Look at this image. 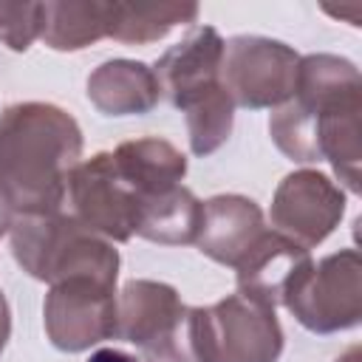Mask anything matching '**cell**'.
Listing matches in <instances>:
<instances>
[{
    "mask_svg": "<svg viewBox=\"0 0 362 362\" xmlns=\"http://www.w3.org/2000/svg\"><path fill=\"white\" fill-rule=\"evenodd\" d=\"M269 136L300 164L331 161L348 192H359L362 161V76L337 54L300 57L294 93L269 119Z\"/></svg>",
    "mask_w": 362,
    "mask_h": 362,
    "instance_id": "6da1fadb",
    "label": "cell"
},
{
    "mask_svg": "<svg viewBox=\"0 0 362 362\" xmlns=\"http://www.w3.org/2000/svg\"><path fill=\"white\" fill-rule=\"evenodd\" d=\"M308 263H311L308 249H303L300 243H294L291 238L274 229H266L235 266L238 294L274 308L283 303L288 286Z\"/></svg>",
    "mask_w": 362,
    "mask_h": 362,
    "instance_id": "7c38bea8",
    "label": "cell"
},
{
    "mask_svg": "<svg viewBox=\"0 0 362 362\" xmlns=\"http://www.w3.org/2000/svg\"><path fill=\"white\" fill-rule=\"evenodd\" d=\"M266 232L260 206L246 195H215L204 204L195 246L221 266H238L240 257Z\"/></svg>",
    "mask_w": 362,
    "mask_h": 362,
    "instance_id": "4fadbf2b",
    "label": "cell"
},
{
    "mask_svg": "<svg viewBox=\"0 0 362 362\" xmlns=\"http://www.w3.org/2000/svg\"><path fill=\"white\" fill-rule=\"evenodd\" d=\"M283 305L314 334L354 328L362 320V257L339 249L320 263H308L288 286Z\"/></svg>",
    "mask_w": 362,
    "mask_h": 362,
    "instance_id": "52a82bcc",
    "label": "cell"
},
{
    "mask_svg": "<svg viewBox=\"0 0 362 362\" xmlns=\"http://www.w3.org/2000/svg\"><path fill=\"white\" fill-rule=\"evenodd\" d=\"M42 34V3H3L0 0V42L17 54L28 51Z\"/></svg>",
    "mask_w": 362,
    "mask_h": 362,
    "instance_id": "d6986e66",
    "label": "cell"
},
{
    "mask_svg": "<svg viewBox=\"0 0 362 362\" xmlns=\"http://www.w3.org/2000/svg\"><path fill=\"white\" fill-rule=\"evenodd\" d=\"M337 362H359V345H351V348H348Z\"/></svg>",
    "mask_w": 362,
    "mask_h": 362,
    "instance_id": "7402d4cb",
    "label": "cell"
},
{
    "mask_svg": "<svg viewBox=\"0 0 362 362\" xmlns=\"http://www.w3.org/2000/svg\"><path fill=\"white\" fill-rule=\"evenodd\" d=\"M11 223H14V209H11V204L6 201V195L0 192V238L11 229Z\"/></svg>",
    "mask_w": 362,
    "mask_h": 362,
    "instance_id": "44dd1931",
    "label": "cell"
},
{
    "mask_svg": "<svg viewBox=\"0 0 362 362\" xmlns=\"http://www.w3.org/2000/svg\"><path fill=\"white\" fill-rule=\"evenodd\" d=\"M189 342L195 362H277L283 328L274 308L240 294L189 308Z\"/></svg>",
    "mask_w": 362,
    "mask_h": 362,
    "instance_id": "5b68a950",
    "label": "cell"
},
{
    "mask_svg": "<svg viewBox=\"0 0 362 362\" xmlns=\"http://www.w3.org/2000/svg\"><path fill=\"white\" fill-rule=\"evenodd\" d=\"M110 34V0L42 3L40 40L54 51H82Z\"/></svg>",
    "mask_w": 362,
    "mask_h": 362,
    "instance_id": "2e32d148",
    "label": "cell"
},
{
    "mask_svg": "<svg viewBox=\"0 0 362 362\" xmlns=\"http://www.w3.org/2000/svg\"><path fill=\"white\" fill-rule=\"evenodd\" d=\"M195 3H119L110 0V34L127 45H147L167 37L175 25L195 23Z\"/></svg>",
    "mask_w": 362,
    "mask_h": 362,
    "instance_id": "ac0fdd59",
    "label": "cell"
},
{
    "mask_svg": "<svg viewBox=\"0 0 362 362\" xmlns=\"http://www.w3.org/2000/svg\"><path fill=\"white\" fill-rule=\"evenodd\" d=\"M68 195L76 218L110 243H124L136 235L139 204L133 189L116 173L110 153H96L88 161H79L68 178Z\"/></svg>",
    "mask_w": 362,
    "mask_h": 362,
    "instance_id": "8fae6325",
    "label": "cell"
},
{
    "mask_svg": "<svg viewBox=\"0 0 362 362\" xmlns=\"http://www.w3.org/2000/svg\"><path fill=\"white\" fill-rule=\"evenodd\" d=\"M201 212H204V204L187 187L178 184L139 204L136 235L164 246L195 243L201 229Z\"/></svg>",
    "mask_w": 362,
    "mask_h": 362,
    "instance_id": "e0dca14e",
    "label": "cell"
},
{
    "mask_svg": "<svg viewBox=\"0 0 362 362\" xmlns=\"http://www.w3.org/2000/svg\"><path fill=\"white\" fill-rule=\"evenodd\" d=\"M110 156H113L116 173L133 189L136 204H141L144 198H153L158 192H167V189L178 187L181 178L187 175V158H184V153L175 150L170 141L156 139V136L122 141Z\"/></svg>",
    "mask_w": 362,
    "mask_h": 362,
    "instance_id": "9a60e30c",
    "label": "cell"
},
{
    "mask_svg": "<svg viewBox=\"0 0 362 362\" xmlns=\"http://www.w3.org/2000/svg\"><path fill=\"white\" fill-rule=\"evenodd\" d=\"M6 342H8V337H6V334H0V351L6 348Z\"/></svg>",
    "mask_w": 362,
    "mask_h": 362,
    "instance_id": "603a6c76",
    "label": "cell"
},
{
    "mask_svg": "<svg viewBox=\"0 0 362 362\" xmlns=\"http://www.w3.org/2000/svg\"><path fill=\"white\" fill-rule=\"evenodd\" d=\"M161 88L144 62L107 59L88 76V99L105 116H141L158 105Z\"/></svg>",
    "mask_w": 362,
    "mask_h": 362,
    "instance_id": "5bb4252c",
    "label": "cell"
},
{
    "mask_svg": "<svg viewBox=\"0 0 362 362\" xmlns=\"http://www.w3.org/2000/svg\"><path fill=\"white\" fill-rule=\"evenodd\" d=\"M300 54L269 37L240 34L223 42L221 82L232 99V105L260 110L280 107L294 93Z\"/></svg>",
    "mask_w": 362,
    "mask_h": 362,
    "instance_id": "ba28073f",
    "label": "cell"
},
{
    "mask_svg": "<svg viewBox=\"0 0 362 362\" xmlns=\"http://www.w3.org/2000/svg\"><path fill=\"white\" fill-rule=\"evenodd\" d=\"M223 40L212 25H195L153 68L161 93L187 113L189 150L212 156L232 133L235 105L221 82Z\"/></svg>",
    "mask_w": 362,
    "mask_h": 362,
    "instance_id": "3957f363",
    "label": "cell"
},
{
    "mask_svg": "<svg viewBox=\"0 0 362 362\" xmlns=\"http://www.w3.org/2000/svg\"><path fill=\"white\" fill-rule=\"evenodd\" d=\"M116 337L141 351V362H195L189 305L158 280H130L116 297Z\"/></svg>",
    "mask_w": 362,
    "mask_h": 362,
    "instance_id": "8992f818",
    "label": "cell"
},
{
    "mask_svg": "<svg viewBox=\"0 0 362 362\" xmlns=\"http://www.w3.org/2000/svg\"><path fill=\"white\" fill-rule=\"evenodd\" d=\"M8 232L14 260L34 280L54 286L71 277H93L116 286L119 252L76 215H17Z\"/></svg>",
    "mask_w": 362,
    "mask_h": 362,
    "instance_id": "277c9868",
    "label": "cell"
},
{
    "mask_svg": "<svg viewBox=\"0 0 362 362\" xmlns=\"http://www.w3.org/2000/svg\"><path fill=\"white\" fill-rule=\"evenodd\" d=\"M88 362H139V359L124 354V351H119V348H99L96 354H90Z\"/></svg>",
    "mask_w": 362,
    "mask_h": 362,
    "instance_id": "ffe728a7",
    "label": "cell"
},
{
    "mask_svg": "<svg viewBox=\"0 0 362 362\" xmlns=\"http://www.w3.org/2000/svg\"><path fill=\"white\" fill-rule=\"evenodd\" d=\"M82 156L76 119L48 102H17L0 113V192L17 215L59 212Z\"/></svg>",
    "mask_w": 362,
    "mask_h": 362,
    "instance_id": "7a4b0ae2",
    "label": "cell"
},
{
    "mask_svg": "<svg viewBox=\"0 0 362 362\" xmlns=\"http://www.w3.org/2000/svg\"><path fill=\"white\" fill-rule=\"evenodd\" d=\"M345 215V192L317 170L288 173L272 198V226L274 232L291 238L303 249L322 243Z\"/></svg>",
    "mask_w": 362,
    "mask_h": 362,
    "instance_id": "30bf717a",
    "label": "cell"
},
{
    "mask_svg": "<svg viewBox=\"0 0 362 362\" xmlns=\"http://www.w3.org/2000/svg\"><path fill=\"white\" fill-rule=\"evenodd\" d=\"M45 334L65 354L88 351L116 337V286L93 277L54 283L42 305Z\"/></svg>",
    "mask_w": 362,
    "mask_h": 362,
    "instance_id": "9c48e42d",
    "label": "cell"
}]
</instances>
